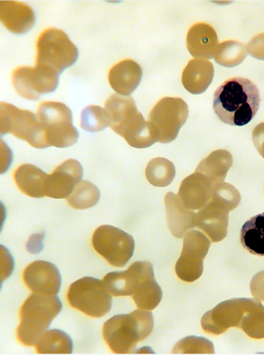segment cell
Wrapping results in <instances>:
<instances>
[{"label": "cell", "mask_w": 264, "mask_h": 355, "mask_svg": "<svg viewBox=\"0 0 264 355\" xmlns=\"http://www.w3.org/2000/svg\"><path fill=\"white\" fill-rule=\"evenodd\" d=\"M42 234L33 235L27 244V250L31 253H39L42 248Z\"/></svg>", "instance_id": "cell-37"}, {"label": "cell", "mask_w": 264, "mask_h": 355, "mask_svg": "<svg viewBox=\"0 0 264 355\" xmlns=\"http://www.w3.org/2000/svg\"><path fill=\"white\" fill-rule=\"evenodd\" d=\"M60 75L42 66L19 67L13 71L12 83L17 93L27 101H37L42 94L53 93L59 86Z\"/></svg>", "instance_id": "cell-14"}, {"label": "cell", "mask_w": 264, "mask_h": 355, "mask_svg": "<svg viewBox=\"0 0 264 355\" xmlns=\"http://www.w3.org/2000/svg\"><path fill=\"white\" fill-rule=\"evenodd\" d=\"M154 316L152 311L138 309L130 314L116 315L103 324V334L113 353L134 352L141 342L152 333Z\"/></svg>", "instance_id": "cell-3"}, {"label": "cell", "mask_w": 264, "mask_h": 355, "mask_svg": "<svg viewBox=\"0 0 264 355\" xmlns=\"http://www.w3.org/2000/svg\"><path fill=\"white\" fill-rule=\"evenodd\" d=\"M261 93L252 80L230 78L214 93L213 109L219 119L234 126L249 124L261 105Z\"/></svg>", "instance_id": "cell-1"}, {"label": "cell", "mask_w": 264, "mask_h": 355, "mask_svg": "<svg viewBox=\"0 0 264 355\" xmlns=\"http://www.w3.org/2000/svg\"><path fill=\"white\" fill-rule=\"evenodd\" d=\"M107 126H109V120L105 108L92 105L84 109L81 115V127L84 130L96 132Z\"/></svg>", "instance_id": "cell-32"}, {"label": "cell", "mask_w": 264, "mask_h": 355, "mask_svg": "<svg viewBox=\"0 0 264 355\" xmlns=\"http://www.w3.org/2000/svg\"><path fill=\"white\" fill-rule=\"evenodd\" d=\"M37 352L40 354H71L73 343L69 335L60 329L46 331L35 344Z\"/></svg>", "instance_id": "cell-27"}, {"label": "cell", "mask_w": 264, "mask_h": 355, "mask_svg": "<svg viewBox=\"0 0 264 355\" xmlns=\"http://www.w3.org/2000/svg\"><path fill=\"white\" fill-rule=\"evenodd\" d=\"M215 354L214 345L204 338L188 337L180 340L174 347L173 354Z\"/></svg>", "instance_id": "cell-33"}, {"label": "cell", "mask_w": 264, "mask_h": 355, "mask_svg": "<svg viewBox=\"0 0 264 355\" xmlns=\"http://www.w3.org/2000/svg\"><path fill=\"white\" fill-rule=\"evenodd\" d=\"M215 183L195 172L183 180L177 196L188 210L200 211L211 200Z\"/></svg>", "instance_id": "cell-18"}, {"label": "cell", "mask_w": 264, "mask_h": 355, "mask_svg": "<svg viewBox=\"0 0 264 355\" xmlns=\"http://www.w3.org/2000/svg\"><path fill=\"white\" fill-rule=\"evenodd\" d=\"M210 247L211 241L202 232L192 230L184 236L182 252L175 267L182 281L191 283L201 277Z\"/></svg>", "instance_id": "cell-13"}, {"label": "cell", "mask_w": 264, "mask_h": 355, "mask_svg": "<svg viewBox=\"0 0 264 355\" xmlns=\"http://www.w3.org/2000/svg\"><path fill=\"white\" fill-rule=\"evenodd\" d=\"M248 49L243 42L225 41L220 44L215 51V62L226 68H234L243 63L247 58Z\"/></svg>", "instance_id": "cell-29"}, {"label": "cell", "mask_w": 264, "mask_h": 355, "mask_svg": "<svg viewBox=\"0 0 264 355\" xmlns=\"http://www.w3.org/2000/svg\"><path fill=\"white\" fill-rule=\"evenodd\" d=\"M78 56L77 46L63 31L56 28L45 30L37 41L36 65L59 75L76 63Z\"/></svg>", "instance_id": "cell-7"}, {"label": "cell", "mask_w": 264, "mask_h": 355, "mask_svg": "<svg viewBox=\"0 0 264 355\" xmlns=\"http://www.w3.org/2000/svg\"><path fill=\"white\" fill-rule=\"evenodd\" d=\"M176 176V168L170 160L155 158L150 161L146 168L148 181L157 187H166Z\"/></svg>", "instance_id": "cell-28"}, {"label": "cell", "mask_w": 264, "mask_h": 355, "mask_svg": "<svg viewBox=\"0 0 264 355\" xmlns=\"http://www.w3.org/2000/svg\"><path fill=\"white\" fill-rule=\"evenodd\" d=\"M152 277H155L152 264L139 261L132 264L126 271L107 274L103 282L112 295L132 296L146 280Z\"/></svg>", "instance_id": "cell-15"}, {"label": "cell", "mask_w": 264, "mask_h": 355, "mask_svg": "<svg viewBox=\"0 0 264 355\" xmlns=\"http://www.w3.org/2000/svg\"><path fill=\"white\" fill-rule=\"evenodd\" d=\"M186 46L193 58H214L219 46L218 34L209 24L197 23L188 32Z\"/></svg>", "instance_id": "cell-20"}, {"label": "cell", "mask_w": 264, "mask_h": 355, "mask_svg": "<svg viewBox=\"0 0 264 355\" xmlns=\"http://www.w3.org/2000/svg\"><path fill=\"white\" fill-rule=\"evenodd\" d=\"M49 175L35 165L25 164L14 173V180L17 187L25 195L40 198L46 196V181Z\"/></svg>", "instance_id": "cell-24"}, {"label": "cell", "mask_w": 264, "mask_h": 355, "mask_svg": "<svg viewBox=\"0 0 264 355\" xmlns=\"http://www.w3.org/2000/svg\"><path fill=\"white\" fill-rule=\"evenodd\" d=\"M62 304L58 295L33 293L20 310L17 337L23 345L33 347L60 314Z\"/></svg>", "instance_id": "cell-4"}, {"label": "cell", "mask_w": 264, "mask_h": 355, "mask_svg": "<svg viewBox=\"0 0 264 355\" xmlns=\"http://www.w3.org/2000/svg\"><path fill=\"white\" fill-rule=\"evenodd\" d=\"M37 117L49 146L66 148L77 143L79 132L73 126L72 112L65 104L42 102L37 108Z\"/></svg>", "instance_id": "cell-6"}, {"label": "cell", "mask_w": 264, "mask_h": 355, "mask_svg": "<svg viewBox=\"0 0 264 355\" xmlns=\"http://www.w3.org/2000/svg\"><path fill=\"white\" fill-rule=\"evenodd\" d=\"M247 49L252 58L264 60V33L254 37L249 42Z\"/></svg>", "instance_id": "cell-34"}, {"label": "cell", "mask_w": 264, "mask_h": 355, "mask_svg": "<svg viewBox=\"0 0 264 355\" xmlns=\"http://www.w3.org/2000/svg\"><path fill=\"white\" fill-rule=\"evenodd\" d=\"M92 245L97 253L116 268L125 267L135 250L133 236L112 225L98 227L93 234Z\"/></svg>", "instance_id": "cell-11"}, {"label": "cell", "mask_w": 264, "mask_h": 355, "mask_svg": "<svg viewBox=\"0 0 264 355\" xmlns=\"http://www.w3.org/2000/svg\"><path fill=\"white\" fill-rule=\"evenodd\" d=\"M83 168L75 159H68L49 175L46 181V196L49 198H67L75 187L82 182Z\"/></svg>", "instance_id": "cell-17"}, {"label": "cell", "mask_w": 264, "mask_h": 355, "mask_svg": "<svg viewBox=\"0 0 264 355\" xmlns=\"http://www.w3.org/2000/svg\"><path fill=\"white\" fill-rule=\"evenodd\" d=\"M164 202L169 230L175 238H184L188 230L196 226V213L188 210L180 198L172 192L165 196Z\"/></svg>", "instance_id": "cell-21"}, {"label": "cell", "mask_w": 264, "mask_h": 355, "mask_svg": "<svg viewBox=\"0 0 264 355\" xmlns=\"http://www.w3.org/2000/svg\"><path fill=\"white\" fill-rule=\"evenodd\" d=\"M67 297L71 306L93 318H101L112 309V295L97 278L85 277L71 284Z\"/></svg>", "instance_id": "cell-8"}, {"label": "cell", "mask_w": 264, "mask_h": 355, "mask_svg": "<svg viewBox=\"0 0 264 355\" xmlns=\"http://www.w3.org/2000/svg\"><path fill=\"white\" fill-rule=\"evenodd\" d=\"M132 297L139 309L152 311L161 302L163 292L155 277H152L146 280Z\"/></svg>", "instance_id": "cell-31"}, {"label": "cell", "mask_w": 264, "mask_h": 355, "mask_svg": "<svg viewBox=\"0 0 264 355\" xmlns=\"http://www.w3.org/2000/svg\"><path fill=\"white\" fill-rule=\"evenodd\" d=\"M233 165V156L228 150H218L201 161L195 172L206 175L215 184L224 182Z\"/></svg>", "instance_id": "cell-25"}, {"label": "cell", "mask_w": 264, "mask_h": 355, "mask_svg": "<svg viewBox=\"0 0 264 355\" xmlns=\"http://www.w3.org/2000/svg\"><path fill=\"white\" fill-rule=\"evenodd\" d=\"M188 116L187 103L181 98L165 97L155 104L148 122L158 143H172L177 138Z\"/></svg>", "instance_id": "cell-10"}, {"label": "cell", "mask_w": 264, "mask_h": 355, "mask_svg": "<svg viewBox=\"0 0 264 355\" xmlns=\"http://www.w3.org/2000/svg\"><path fill=\"white\" fill-rule=\"evenodd\" d=\"M253 141L256 146L258 153L261 154L264 159V123H261L253 131Z\"/></svg>", "instance_id": "cell-36"}, {"label": "cell", "mask_w": 264, "mask_h": 355, "mask_svg": "<svg viewBox=\"0 0 264 355\" xmlns=\"http://www.w3.org/2000/svg\"><path fill=\"white\" fill-rule=\"evenodd\" d=\"M214 66L204 59L191 60L184 69L182 84L188 92L193 94L204 93L214 78Z\"/></svg>", "instance_id": "cell-23"}, {"label": "cell", "mask_w": 264, "mask_h": 355, "mask_svg": "<svg viewBox=\"0 0 264 355\" xmlns=\"http://www.w3.org/2000/svg\"><path fill=\"white\" fill-rule=\"evenodd\" d=\"M111 129L134 148H148L157 140L133 97L112 94L105 103Z\"/></svg>", "instance_id": "cell-2"}, {"label": "cell", "mask_w": 264, "mask_h": 355, "mask_svg": "<svg viewBox=\"0 0 264 355\" xmlns=\"http://www.w3.org/2000/svg\"><path fill=\"white\" fill-rule=\"evenodd\" d=\"M252 295L258 301H264V271L258 272L251 283Z\"/></svg>", "instance_id": "cell-35"}, {"label": "cell", "mask_w": 264, "mask_h": 355, "mask_svg": "<svg viewBox=\"0 0 264 355\" xmlns=\"http://www.w3.org/2000/svg\"><path fill=\"white\" fill-rule=\"evenodd\" d=\"M100 198V191L96 184L82 181L66 200L74 209L84 210L96 206Z\"/></svg>", "instance_id": "cell-30"}, {"label": "cell", "mask_w": 264, "mask_h": 355, "mask_svg": "<svg viewBox=\"0 0 264 355\" xmlns=\"http://www.w3.org/2000/svg\"><path fill=\"white\" fill-rule=\"evenodd\" d=\"M257 301L251 298H233L220 302L202 316V329L209 334L220 335L230 328L242 329L245 317Z\"/></svg>", "instance_id": "cell-12"}, {"label": "cell", "mask_w": 264, "mask_h": 355, "mask_svg": "<svg viewBox=\"0 0 264 355\" xmlns=\"http://www.w3.org/2000/svg\"><path fill=\"white\" fill-rule=\"evenodd\" d=\"M143 78V69L133 60H125L115 64L108 73L110 86L120 96H130Z\"/></svg>", "instance_id": "cell-22"}, {"label": "cell", "mask_w": 264, "mask_h": 355, "mask_svg": "<svg viewBox=\"0 0 264 355\" xmlns=\"http://www.w3.org/2000/svg\"><path fill=\"white\" fill-rule=\"evenodd\" d=\"M0 132L1 135H12L37 149L49 148L37 115L10 103L2 102L0 105Z\"/></svg>", "instance_id": "cell-9"}, {"label": "cell", "mask_w": 264, "mask_h": 355, "mask_svg": "<svg viewBox=\"0 0 264 355\" xmlns=\"http://www.w3.org/2000/svg\"><path fill=\"white\" fill-rule=\"evenodd\" d=\"M241 195L232 184L220 182L207 205L196 213V226L214 243L224 240L228 234L229 212L239 205Z\"/></svg>", "instance_id": "cell-5"}, {"label": "cell", "mask_w": 264, "mask_h": 355, "mask_svg": "<svg viewBox=\"0 0 264 355\" xmlns=\"http://www.w3.org/2000/svg\"><path fill=\"white\" fill-rule=\"evenodd\" d=\"M23 280L33 293L45 295H58L62 282L58 267L42 260L33 262L25 269Z\"/></svg>", "instance_id": "cell-16"}, {"label": "cell", "mask_w": 264, "mask_h": 355, "mask_svg": "<svg viewBox=\"0 0 264 355\" xmlns=\"http://www.w3.org/2000/svg\"><path fill=\"white\" fill-rule=\"evenodd\" d=\"M0 19L3 25L15 35H24L34 27L36 17L26 3L17 1L0 2Z\"/></svg>", "instance_id": "cell-19"}, {"label": "cell", "mask_w": 264, "mask_h": 355, "mask_svg": "<svg viewBox=\"0 0 264 355\" xmlns=\"http://www.w3.org/2000/svg\"><path fill=\"white\" fill-rule=\"evenodd\" d=\"M240 239L248 252L264 257V212L253 216L244 224Z\"/></svg>", "instance_id": "cell-26"}]
</instances>
